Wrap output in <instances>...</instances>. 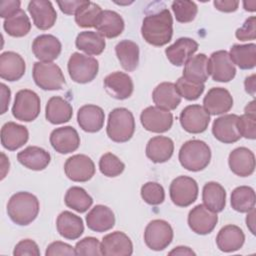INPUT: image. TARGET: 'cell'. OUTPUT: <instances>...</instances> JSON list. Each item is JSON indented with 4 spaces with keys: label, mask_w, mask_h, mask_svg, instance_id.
<instances>
[{
    "label": "cell",
    "mask_w": 256,
    "mask_h": 256,
    "mask_svg": "<svg viewBox=\"0 0 256 256\" xmlns=\"http://www.w3.org/2000/svg\"><path fill=\"white\" fill-rule=\"evenodd\" d=\"M141 34L144 40L153 46H164L173 35V19L165 7L155 13L147 14L142 22Z\"/></svg>",
    "instance_id": "cell-1"
},
{
    "label": "cell",
    "mask_w": 256,
    "mask_h": 256,
    "mask_svg": "<svg viewBox=\"0 0 256 256\" xmlns=\"http://www.w3.org/2000/svg\"><path fill=\"white\" fill-rule=\"evenodd\" d=\"M39 201L35 195L20 191L13 194L7 204V213L17 225L26 226L33 222L39 213Z\"/></svg>",
    "instance_id": "cell-2"
},
{
    "label": "cell",
    "mask_w": 256,
    "mask_h": 256,
    "mask_svg": "<svg viewBox=\"0 0 256 256\" xmlns=\"http://www.w3.org/2000/svg\"><path fill=\"white\" fill-rule=\"evenodd\" d=\"M179 161L188 171L197 172L205 169L211 160V150L207 143L193 139L185 142L179 150Z\"/></svg>",
    "instance_id": "cell-3"
},
{
    "label": "cell",
    "mask_w": 256,
    "mask_h": 256,
    "mask_svg": "<svg viewBox=\"0 0 256 256\" xmlns=\"http://www.w3.org/2000/svg\"><path fill=\"white\" fill-rule=\"evenodd\" d=\"M135 131V120L131 111L120 107L113 109L108 116L106 132L108 137L117 143L130 140Z\"/></svg>",
    "instance_id": "cell-4"
},
{
    "label": "cell",
    "mask_w": 256,
    "mask_h": 256,
    "mask_svg": "<svg viewBox=\"0 0 256 256\" xmlns=\"http://www.w3.org/2000/svg\"><path fill=\"white\" fill-rule=\"evenodd\" d=\"M67 68L69 76L74 82L85 84L97 76L99 63L91 56L75 52L70 56Z\"/></svg>",
    "instance_id": "cell-5"
},
{
    "label": "cell",
    "mask_w": 256,
    "mask_h": 256,
    "mask_svg": "<svg viewBox=\"0 0 256 256\" xmlns=\"http://www.w3.org/2000/svg\"><path fill=\"white\" fill-rule=\"evenodd\" d=\"M32 75L35 84L43 90H60L65 84L61 68L53 62H35Z\"/></svg>",
    "instance_id": "cell-6"
},
{
    "label": "cell",
    "mask_w": 256,
    "mask_h": 256,
    "mask_svg": "<svg viewBox=\"0 0 256 256\" xmlns=\"http://www.w3.org/2000/svg\"><path fill=\"white\" fill-rule=\"evenodd\" d=\"M40 109V98L34 91L22 89L16 93L12 114L17 120L31 122L38 117Z\"/></svg>",
    "instance_id": "cell-7"
},
{
    "label": "cell",
    "mask_w": 256,
    "mask_h": 256,
    "mask_svg": "<svg viewBox=\"0 0 256 256\" xmlns=\"http://www.w3.org/2000/svg\"><path fill=\"white\" fill-rule=\"evenodd\" d=\"M172 240L173 229L165 220H152L145 228L144 241L151 250L161 251L168 247Z\"/></svg>",
    "instance_id": "cell-8"
},
{
    "label": "cell",
    "mask_w": 256,
    "mask_h": 256,
    "mask_svg": "<svg viewBox=\"0 0 256 256\" xmlns=\"http://www.w3.org/2000/svg\"><path fill=\"white\" fill-rule=\"evenodd\" d=\"M169 193L176 206L187 207L197 199L198 184L189 176H178L171 182Z\"/></svg>",
    "instance_id": "cell-9"
},
{
    "label": "cell",
    "mask_w": 256,
    "mask_h": 256,
    "mask_svg": "<svg viewBox=\"0 0 256 256\" xmlns=\"http://www.w3.org/2000/svg\"><path fill=\"white\" fill-rule=\"evenodd\" d=\"M208 74L214 81L229 82L236 75V68L225 50L213 52L208 59Z\"/></svg>",
    "instance_id": "cell-10"
},
{
    "label": "cell",
    "mask_w": 256,
    "mask_h": 256,
    "mask_svg": "<svg viewBox=\"0 0 256 256\" xmlns=\"http://www.w3.org/2000/svg\"><path fill=\"white\" fill-rule=\"evenodd\" d=\"M180 124L182 128L192 134H198L204 132L210 122V114L204 109V107L193 104L186 106L179 116Z\"/></svg>",
    "instance_id": "cell-11"
},
{
    "label": "cell",
    "mask_w": 256,
    "mask_h": 256,
    "mask_svg": "<svg viewBox=\"0 0 256 256\" xmlns=\"http://www.w3.org/2000/svg\"><path fill=\"white\" fill-rule=\"evenodd\" d=\"M140 121L147 131L163 133L172 127L173 115L168 110L157 106H149L141 112Z\"/></svg>",
    "instance_id": "cell-12"
},
{
    "label": "cell",
    "mask_w": 256,
    "mask_h": 256,
    "mask_svg": "<svg viewBox=\"0 0 256 256\" xmlns=\"http://www.w3.org/2000/svg\"><path fill=\"white\" fill-rule=\"evenodd\" d=\"M66 176L74 182H86L95 174V165L90 157L76 154L69 157L64 164Z\"/></svg>",
    "instance_id": "cell-13"
},
{
    "label": "cell",
    "mask_w": 256,
    "mask_h": 256,
    "mask_svg": "<svg viewBox=\"0 0 256 256\" xmlns=\"http://www.w3.org/2000/svg\"><path fill=\"white\" fill-rule=\"evenodd\" d=\"M218 222L216 212H213L204 204L192 208L188 214V225L190 229L199 235L211 233Z\"/></svg>",
    "instance_id": "cell-14"
},
{
    "label": "cell",
    "mask_w": 256,
    "mask_h": 256,
    "mask_svg": "<svg viewBox=\"0 0 256 256\" xmlns=\"http://www.w3.org/2000/svg\"><path fill=\"white\" fill-rule=\"evenodd\" d=\"M50 144L60 154H68L78 149L80 136L72 126H64L54 129L50 134Z\"/></svg>",
    "instance_id": "cell-15"
},
{
    "label": "cell",
    "mask_w": 256,
    "mask_h": 256,
    "mask_svg": "<svg viewBox=\"0 0 256 256\" xmlns=\"http://www.w3.org/2000/svg\"><path fill=\"white\" fill-rule=\"evenodd\" d=\"M28 11L34 25L40 30H48L56 22L57 13L50 1L32 0L28 4Z\"/></svg>",
    "instance_id": "cell-16"
},
{
    "label": "cell",
    "mask_w": 256,
    "mask_h": 256,
    "mask_svg": "<svg viewBox=\"0 0 256 256\" xmlns=\"http://www.w3.org/2000/svg\"><path fill=\"white\" fill-rule=\"evenodd\" d=\"M100 250L106 256H129L133 253V244L125 233L115 231L103 237Z\"/></svg>",
    "instance_id": "cell-17"
},
{
    "label": "cell",
    "mask_w": 256,
    "mask_h": 256,
    "mask_svg": "<svg viewBox=\"0 0 256 256\" xmlns=\"http://www.w3.org/2000/svg\"><path fill=\"white\" fill-rule=\"evenodd\" d=\"M104 88L106 92L113 98L124 100L129 98L134 90L131 77L120 71H115L104 78Z\"/></svg>",
    "instance_id": "cell-18"
},
{
    "label": "cell",
    "mask_w": 256,
    "mask_h": 256,
    "mask_svg": "<svg viewBox=\"0 0 256 256\" xmlns=\"http://www.w3.org/2000/svg\"><path fill=\"white\" fill-rule=\"evenodd\" d=\"M204 109L210 115H220L231 110L233 98L230 92L222 87L211 88L203 99Z\"/></svg>",
    "instance_id": "cell-19"
},
{
    "label": "cell",
    "mask_w": 256,
    "mask_h": 256,
    "mask_svg": "<svg viewBox=\"0 0 256 256\" xmlns=\"http://www.w3.org/2000/svg\"><path fill=\"white\" fill-rule=\"evenodd\" d=\"M237 120L238 115L236 114H226L216 118L212 125L214 137L226 144L237 142L241 138L237 128Z\"/></svg>",
    "instance_id": "cell-20"
},
{
    "label": "cell",
    "mask_w": 256,
    "mask_h": 256,
    "mask_svg": "<svg viewBox=\"0 0 256 256\" xmlns=\"http://www.w3.org/2000/svg\"><path fill=\"white\" fill-rule=\"evenodd\" d=\"M62 45L58 38L51 34L37 36L32 43V51L41 62H52L61 53Z\"/></svg>",
    "instance_id": "cell-21"
},
{
    "label": "cell",
    "mask_w": 256,
    "mask_h": 256,
    "mask_svg": "<svg viewBox=\"0 0 256 256\" xmlns=\"http://www.w3.org/2000/svg\"><path fill=\"white\" fill-rule=\"evenodd\" d=\"M197 50L198 43L194 39L181 37L165 49V54L171 64L175 66H182Z\"/></svg>",
    "instance_id": "cell-22"
},
{
    "label": "cell",
    "mask_w": 256,
    "mask_h": 256,
    "mask_svg": "<svg viewBox=\"0 0 256 256\" xmlns=\"http://www.w3.org/2000/svg\"><path fill=\"white\" fill-rule=\"evenodd\" d=\"M228 164L235 175L240 177L250 176L255 170L254 153L246 147H238L229 154Z\"/></svg>",
    "instance_id": "cell-23"
},
{
    "label": "cell",
    "mask_w": 256,
    "mask_h": 256,
    "mask_svg": "<svg viewBox=\"0 0 256 256\" xmlns=\"http://www.w3.org/2000/svg\"><path fill=\"white\" fill-rule=\"evenodd\" d=\"M25 61L21 55L13 51L3 52L0 55V77L4 80L17 81L24 75Z\"/></svg>",
    "instance_id": "cell-24"
},
{
    "label": "cell",
    "mask_w": 256,
    "mask_h": 256,
    "mask_svg": "<svg viewBox=\"0 0 256 256\" xmlns=\"http://www.w3.org/2000/svg\"><path fill=\"white\" fill-rule=\"evenodd\" d=\"M104 111L97 105H83L77 112L78 124L85 132L95 133L100 131L104 125Z\"/></svg>",
    "instance_id": "cell-25"
},
{
    "label": "cell",
    "mask_w": 256,
    "mask_h": 256,
    "mask_svg": "<svg viewBox=\"0 0 256 256\" xmlns=\"http://www.w3.org/2000/svg\"><path fill=\"white\" fill-rule=\"evenodd\" d=\"M28 138V129L15 122H7L1 128V144L9 151H15L22 147Z\"/></svg>",
    "instance_id": "cell-26"
},
{
    "label": "cell",
    "mask_w": 256,
    "mask_h": 256,
    "mask_svg": "<svg viewBox=\"0 0 256 256\" xmlns=\"http://www.w3.org/2000/svg\"><path fill=\"white\" fill-rule=\"evenodd\" d=\"M245 241L242 229L236 225H226L220 229L216 237V244L223 252H234L239 250Z\"/></svg>",
    "instance_id": "cell-27"
},
{
    "label": "cell",
    "mask_w": 256,
    "mask_h": 256,
    "mask_svg": "<svg viewBox=\"0 0 256 256\" xmlns=\"http://www.w3.org/2000/svg\"><path fill=\"white\" fill-rule=\"evenodd\" d=\"M97 33L104 38H115L124 30V20L115 11L103 10L95 25Z\"/></svg>",
    "instance_id": "cell-28"
},
{
    "label": "cell",
    "mask_w": 256,
    "mask_h": 256,
    "mask_svg": "<svg viewBox=\"0 0 256 256\" xmlns=\"http://www.w3.org/2000/svg\"><path fill=\"white\" fill-rule=\"evenodd\" d=\"M152 99L157 107L168 111L176 109L181 102V96L175 84L172 82H162L158 84L153 90Z\"/></svg>",
    "instance_id": "cell-29"
},
{
    "label": "cell",
    "mask_w": 256,
    "mask_h": 256,
    "mask_svg": "<svg viewBox=\"0 0 256 256\" xmlns=\"http://www.w3.org/2000/svg\"><path fill=\"white\" fill-rule=\"evenodd\" d=\"M86 223L90 230L95 232H105L113 228L115 216L113 211L105 205L94 206L86 216Z\"/></svg>",
    "instance_id": "cell-30"
},
{
    "label": "cell",
    "mask_w": 256,
    "mask_h": 256,
    "mask_svg": "<svg viewBox=\"0 0 256 256\" xmlns=\"http://www.w3.org/2000/svg\"><path fill=\"white\" fill-rule=\"evenodd\" d=\"M56 227L59 234L69 240L78 239L84 232L82 218L70 211H63L58 215Z\"/></svg>",
    "instance_id": "cell-31"
},
{
    "label": "cell",
    "mask_w": 256,
    "mask_h": 256,
    "mask_svg": "<svg viewBox=\"0 0 256 256\" xmlns=\"http://www.w3.org/2000/svg\"><path fill=\"white\" fill-rule=\"evenodd\" d=\"M174 152V143L166 136H155L151 138L146 146V156L154 163L168 161Z\"/></svg>",
    "instance_id": "cell-32"
},
{
    "label": "cell",
    "mask_w": 256,
    "mask_h": 256,
    "mask_svg": "<svg viewBox=\"0 0 256 256\" xmlns=\"http://www.w3.org/2000/svg\"><path fill=\"white\" fill-rule=\"evenodd\" d=\"M18 161L28 169L40 171L45 169L51 160L49 152L38 146H28L17 154Z\"/></svg>",
    "instance_id": "cell-33"
},
{
    "label": "cell",
    "mask_w": 256,
    "mask_h": 256,
    "mask_svg": "<svg viewBox=\"0 0 256 256\" xmlns=\"http://www.w3.org/2000/svg\"><path fill=\"white\" fill-rule=\"evenodd\" d=\"M73 115L71 104L60 96L51 97L45 108V117L52 124H62L68 122Z\"/></svg>",
    "instance_id": "cell-34"
},
{
    "label": "cell",
    "mask_w": 256,
    "mask_h": 256,
    "mask_svg": "<svg viewBox=\"0 0 256 256\" xmlns=\"http://www.w3.org/2000/svg\"><path fill=\"white\" fill-rule=\"evenodd\" d=\"M202 200L204 205L213 212H221L226 205V191L217 182H207L202 190Z\"/></svg>",
    "instance_id": "cell-35"
},
{
    "label": "cell",
    "mask_w": 256,
    "mask_h": 256,
    "mask_svg": "<svg viewBox=\"0 0 256 256\" xmlns=\"http://www.w3.org/2000/svg\"><path fill=\"white\" fill-rule=\"evenodd\" d=\"M116 56L123 67L128 72L134 71L139 64V47L131 40H122L115 47Z\"/></svg>",
    "instance_id": "cell-36"
},
{
    "label": "cell",
    "mask_w": 256,
    "mask_h": 256,
    "mask_svg": "<svg viewBox=\"0 0 256 256\" xmlns=\"http://www.w3.org/2000/svg\"><path fill=\"white\" fill-rule=\"evenodd\" d=\"M208 58L205 54L200 53L198 55L192 56L184 66L183 70V77L187 80L197 82V83H204L208 80Z\"/></svg>",
    "instance_id": "cell-37"
},
{
    "label": "cell",
    "mask_w": 256,
    "mask_h": 256,
    "mask_svg": "<svg viewBox=\"0 0 256 256\" xmlns=\"http://www.w3.org/2000/svg\"><path fill=\"white\" fill-rule=\"evenodd\" d=\"M230 58L234 65L236 64L240 69H252L256 65V45L249 44H234L230 48Z\"/></svg>",
    "instance_id": "cell-38"
},
{
    "label": "cell",
    "mask_w": 256,
    "mask_h": 256,
    "mask_svg": "<svg viewBox=\"0 0 256 256\" xmlns=\"http://www.w3.org/2000/svg\"><path fill=\"white\" fill-rule=\"evenodd\" d=\"M76 47L87 55H100L106 46L105 39L93 31L80 32L75 40Z\"/></svg>",
    "instance_id": "cell-39"
},
{
    "label": "cell",
    "mask_w": 256,
    "mask_h": 256,
    "mask_svg": "<svg viewBox=\"0 0 256 256\" xmlns=\"http://www.w3.org/2000/svg\"><path fill=\"white\" fill-rule=\"evenodd\" d=\"M3 28L12 37H23L31 29V22L26 13L20 9L4 20Z\"/></svg>",
    "instance_id": "cell-40"
},
{
    "label": "cell",
    "mask_w": 256,
    "mask_h": 256,
    "mask_svg": "<svg viewBox=\"0 0 256 256\" xmlns=\"http://www.w3.org/2000/svg\"><path fill=\"white\" fill-rule=\"evenodd\" d=\"M255 191L249 186L236 187L231 193V206L240 213H247L255 206Z\"/></svg>",
    "instance_id": "cell-41"
},
{
    "label": "cell",
    "mask_w": 256,
    "mask_h": 256,
    "mask_svg": "<svg viewBox=\"0 0 256 256\" xmlns=\"http://www.w3.org/2000/svg\"><path fill=\"white\" fill-rule=\"evenodd\" d=\"M64 201L67 207L79 212H86L92 205V197L81 187L73 186L69 188L65 194Z\"/></svg>",
    "instance_id": "cell-42"
},
{
    "label": "cell",
    "mask_w": 256,
    "mask_h": 256,
    "mask_svg": "<svg viewBox=\"0 0 256 256\" xmlns=\"http://www.w3.org/2000/svg\"><path fill=\"white\" fill-rule=\"evenodd\" d=\"M102 11L103 10L98 4L86 0L75 13V22L78 26L83 28L95 27Z\"/></svg>",
    "instance_id": "cell-43"
},
{
    "label": "cell",
    "mask_w": 256,
    "mask_h": 256,
    "mask_svg": "<svg viewBox=\"0 0 256 256\" xmlns=\"http://www.w3.org/2000/svg\"><path fill=\"white\" fill-rule=\"evenodd\" d=\"M171 8L174 12L175 18L180 23H188L195 19L198 8L195 2L186 0L173 1Z\"/></svg>",
    "instance_id": "cell-44"
},
{
    "label": "cell",
    "mask_w": 256,
    "mask_h": 256,
    "mask_svg": "<svg viewBox=\"0 0 256 256\" xmlns=\"http://www.w3.org/2000/svg\"><path fill=\"white\" fill-rule=\"evenodd\" d=\"M124 163L113 153L107 152L99 160L100 172L107 177H116L124 171Z\"/></svg>",
    "instance_id": "cell-45"
},
{
    "label": "cell",
    "mask_w": 256,
    "mask_h": 256,
    "mask_svg": "<svg viewBox=\"0 0 256 256\" xmlns=\"http://www.w3.org/2000/svg\"><path fill=\"white\" fill-rule=\"evenodd\" d=\"M176 89L179 95L186 100L193 101L198 99L204 92V83H197L190 80H187L183 76L180 77L175 83Z\"/></svg>",
    "instance_id": "cell-46"
},
{
    "label": "cell",
    "mask_w": 256,
    "mask_h": 256,
    "mask_svg": "<svg viewBox=\"0 0 256 256\" xmlns=\"http://www.w3.org/2000/svg\"><path fill=\"white\" fill-rule=\"evenodd\" d=\"M141 197L149 205H159L165 199V191L157 182H147L141 187Z\"/></svg>",
    "instance_id": "cell-47"
},
{
    "label": "cell",
    "mask_w": 256,
    "mask_h": 256,
    "mask_svg": "<svg viewBox=\"0 0 256 256\" xmlns=\"http://www.w3.org/2000/svg\"><path fill=\"white\" fill-rule=\"evenodd\" d=\"M237 128L241 137L247 139L256 138V114L244 113L241 116H238Z\"/></svg>",
    "instance_id": "cell-48"
},
{
    "label": "cell",
    "mask_w": 256,
    "mask_h": 256,
    "mask_svg": "<svg viewBox=\"0 0 256 256\" xmlns=\"http://www.w3.org/2000/svg\"><path fill=\"white\" fill-rule=\"evenodd\" d=\"M100 247H101V243L97 238L85 237L76 243L74 249H75L76 255L99 256V255H102Z\"/></svg>",
    "instance_id": "cell-49"
},
{
    "label": "cell",
    "mask_w": 256,
    "mask_h": 256,
    "mask_svg": "<svg viewBox=\"0 0 256 256\" xmlns=\"http://www.w3.org/2000/svg\"><path fill=\"white\" fill-rule=\"evenodd\" d=\"M235 36L240 41L254 40L256 38V17L251 16L246 19L243 25L236 30Z\"/></svg>",
    "instance_id": "cell-50"
},
{
    "label": "cell",
    "mask_w": 256,
    "mask_h": 256,
    "mask_svg": "<svg viewBox=\"0 0 256 256\" xmlns=\"http://www.w3.org/2000/svg\"><path fill=\"white\" fill-rule=\"evenodd\" d=\"M14 256H39L40 250L37 243L31 239H24L18 242L13 251Z\"/></svg>",
    "instance_id": "cell-51"
},
{
    "label": "cell",
    "mask_w": 256,
    "mask_h": 256,
    "mask_svg": "<svg viewBox=\"0 0 256 256\" xmlns=\"http://www.w3.org/2000/svg\"><path fill=\"white\" fill-rule=\"evenodd\" d=\"M45 255L46 256H57V255L71 256V255H76V253H75V249L71 245L61 241H55L48 245Z\"/></svg>",
    "instance_id": "cell-52"
},
{
    "label": "cell",
    "mask_w": 256,
    "mask_h": 256,
    "mask_svg": "<svg viewBox=\"0 0 256 256\" xmlns=\"http://www.w3.org/2000/svg\"><path fill=\"white\" fill-rule=\"evenodd\" d=\"M21 2L19 0H2L0 2V16L4 19L8 18L18 10H20Z\"/></svg>",
    "instance_id": "cell-53"
},
{
    "label": "cell",
    "mask_w": 256,
    "mask_h": 256,
    "mask_svg": "<svg viewBox=\"0 0 256 256\" xmlns=\"http://www.w3.org/2000/svg\"><path fill=\"white\" fill-rule=\"evenodd\" d=\"M86 0H71V1H57L60 10L67 15H73L85 3Z\"/></svg>",
    "instance_id": "cell-54"
},
{
    "label": "cell",
    "mask_w": 256,
    "mask_h": 256,
    "mask_svg": "<svg viewBox=\"0 0 256 256\" xmlns=\"http://www.w3.org/2000/svg\"><path fill=\"white\" fill-rule=\"evenodd\" d=\"M213 4L217 10L222 12H234L239 6V2L235 0H215Z\"/></svg>",
    "instance_id": "cell-55"
},
{
    "label": "cell",
    "mask_w": 256,
    "mask_h": 256,
    "mask_svg": "<svg viewBox=\"0 0 256 256\" xmlns=\"http://www.w3.org/2000/svg\"><path fill=\"white\" fill-rule=\"evenodd\" d=\"M0 86H1V95H2L1 96V105H2L1 114H4L7 111L9 103H10L11 91L4 83H2Z\"/></svg>",
    "instance_id": "cell-56"
},
{
    "label": "cell",
    "mask_w": 256,
    "mask_h": 256,
    "mask_svg": "<svg viewBox=\"0 0 256 256\" xmlns=\"http://www.w3.org/2000/svg\"><path fill=\"white\" fill-rule=\"evenodd\" d=\"M245 90L247 93L250 95L254 96L255 95V89H256V84H255V74H252L251 76L247 77L244 82Z\"/></svg>",
    "instance_id": "cell-57"
},
{
    "label": "cell",
    "mask_w": 256,
    "mask_h": 256,
    "mask_svg": "<svg viewBox=\"0 0 256 256\" xmlns=\"http://www.w3.org/2000/svg\"><path fill=\"white\" fill-rule=\"evenodd\" d=\"M169 255H195L189 247L186 246H178L169 252Z\"/></svg>",
    "instance_id": "cell-58"
},
{
    "label": "cell",
    "mask_w": 256,
    "mask_h": 256,
    "mask_svg": "<svg viewBox=\"0 0 256 256\" xmlns=\"http://www.w3.org/2000/svg\"><path fill=\"white\" fill-rule=\"evenodd\" d=\"M247 217H246V224H247V227L249 228L250 232L252 234H255V210L254 208L251 209L249 212H247Z\"/></svg>",
    "instance_id": "cell-59"
},
{
    "label": "cell",
    "mask_w": 256,
    "mask_h": 256,
    "mask_svg": "<svg viewBox=\"0 0 256 256\" xmlns=\"http://www.w3.org/2000/svg\"><path fill=\"white\" fill-rule=\"evenodd\" d=\"M243 6L246 11L254 12L256 10V1H244Z\"/></svg>",
    "instance_id": "cell-60"
},
{
    "label": "cell",
    "mask_w": 256,
    "mask_h": 256,
    "mask_svg": "<svg viewBox=\"0 0 256 256\" xmlns=\"http://www.w3.org/2000/svg\"><path fill=\"white\" fill-rule=\"evenodd\" d=\"M245 113H249V114H256V108H255V101H251L250 103H248L244 109Z\"/></svg>",
    "instance_id": "cell-61"
}]
</instances>
